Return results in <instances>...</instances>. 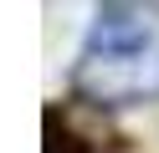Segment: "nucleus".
I'll return each instance as SVG.
<instances>
[{"label": "nucleus", "mask_w": 159, "mask_h": 153, "mask_svg": "<svg viewBox=\"0 0 159 153\" xmlns=\"http://www.w3.org/2000/svg\"><path fill=\"white\" fill-rule=\"evenodd\" d=\"M77 97L93 107H134L159 97V36L128 5H103L93 15L87 46L72 66Z\"/></svg>", "instance_id": "1"}, {"label": "nucleus", "mask_w": 159, "mask_h": 153, "mask_svg": "<svg viewBox=\"0 0 159 153\" xmlns=\"http://www.w3.org/2000/svg\"><path fill=\"white\" fill-rule=\"evenodd\" d=\"M41 153H123V138H113L103 128H87L72 107H46Z\"/></svg>", "instance_id": "2"}]
</instances>
